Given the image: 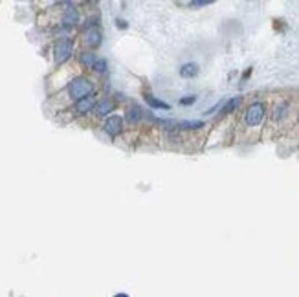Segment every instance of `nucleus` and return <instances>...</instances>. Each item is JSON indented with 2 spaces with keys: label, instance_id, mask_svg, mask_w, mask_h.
<instances>
[{
  "label": "nucleus",
  "instance_id": "f257e3e1",
  "mask_svg": "<svg viewBox=\"0 0 299 297\" xmlns=\"http://www.w3.org/2000/svg\"><path fill=\"white\" fill-rule=\"evenodd\" d=\"M94 90H96V86H94V83L88 77H75L70 85L66 86V94H68V99H72V101H79V99L92 95Z\"/></svg>",
  "mask_w": 299,
  "mask_h": 297
},
{
  "label": "nucleus",
  "instance_id": "6e6552de",
  "mask_svg": "<svg viewBox=\"0 0 299 297\" xmlns=\"http://www.w3.org/2000/svg\"><path fill=\"white\" fill-rule=\"evenodd\" d=\"M112 110H114V103L110 99H99V101H96V107H94V114H96L98 118L108 116Z\"/></svg>",
  "mask_w": 299,
  "mask_h": 297
},
{
  "label": "nucleus",
  "instance_id": "f03ea898",
  "mask_svg": "<svg viewBox=\"0 0 299 297\" xmlns=\"http://www.w3.org/2000/svg\"><path fill=\"white\" fill-rule=\"evenodd\" d=\"M264 116H266V105L262 101H253L246 107L244 110V127L246 128H257L264 121Z\"/></svg>",
  "mask_w": 299,
  "mask_h": 297
},
{
  "label": "nucleus",
  "instance_id": "39448f33",
  "mask_svg": "<svg viewBox=\"0 0 299 297\" xmlns=\"http://www.w3.org/2000/svg\"><path fill=\"white\" fill-rule=\"evenodd\" d=\"M61 20H63V24L65 26H75V24L79 22V10L75 8V6H72V4H68L63 10V17H61Z\"/></svg>",
  "mask_w": 299,
  "mask_h": 297
},
{
  "label": "nucleus",
  "instance_id": "dca6fc26",
  "mask_svg": "<svg viewBox=\"0 0 299 297\" xmlns=\"http://www.w3.org/2000/svg\"><path fill=\"white\" fill-rule=\"evenodd\" d=\"M94 70L98 72V74H105V72H107V61H103V59H98V61H96V64H94Z\"/></svg>",
  "mask_w": 299,
  "mask_h": 297
},
{
  "label": "nucleus",
  "instance_id": "20e7f679",
  "mask_svg": "<svg viewBox=\"0 0 299 297\" xmlns=\"http://www.w3.org/2000/svg\"><path fill=\"white\" fill-rule=\"evenodd\" d=\"M84 43L88 44L90 48H98L101 44V31L98 29V26H94V24H88L86 28H84Z\"/></svg>",
  "mask_w": 299,
  "mask_h": 297
},
{
  "label": "nucleus",
  "instance_id": "7ed1b4c3",
  "mask_svg": "<svg viewBox=\"0 0 299 297\" xmlns=\"http://www.w3.org/2000/svg\"><path fill=\"white\" fill-rule=\"evenodd\" d=\"M72 52H74V43L72 39L68 37H61L57 39L55 44H53V61L55 64H63L72 57Z\"/></svg>",
  "mask_w": 299,
  "mask_h": 297
},
{
  "label": "nucleus",
  "instance_id": "f3484780",
  "mask_svg": "<svg viewBox=\"0 0 299 297\" xmlns=\"http://www.w3.org/2000/svg\"><path fill=\"white\" fill-rule=\"evenodd\" d=\"M210 4H213L211 0H196V2H189V8H204Z\"/></svg>",
  "mask_w": 299,
  "mask_h": 297
},
{
  "label": "nucleus",
  "instance_id": "a211bd4d",
  "mask_svg": "<svg viewBox=\"0 0 299 297\" xmlns=\"http://www.w3.org/2000/svg\"><path fill=\"white\" fill-rule=\"evenodd\" d=\"M196 101V95H187V97H184V99H180V105H193Z\"/></svg>",
  "mask_w": 299,
  "mask_h": 297
},
{
  "label": "nucleus",
  "instance_id": "4468645a",
  "mask_svg": "<svg viewBox=\"0 0 299 297\" xmlns=\"http://www.w3.org/2000/svg\"><path fill=\"white\" fill-rule=\"evenodd\" d=\"M238 103H241V97H231V99L228 101V103L224 105V109L220 110V114H229V112H233V110L238 107Z\"/></svg>",
  "mask_w": 299,
  "mask_h": 297
},
{
  "label": "nucleus",
  "instance_id": "0eeeda50",
  "mask_svg": "<svg viewBox=\"0 0 299 297\" xmlns=\"http://www.w3.org/2000/svg\"><path fill=\"white\" fill-rule=\"evenodd\" d=\"M94 107H96V99H94V95H88V97L75 101L74 114H75V116H83V114H86V112H90V110H94Z\"/></svg>",
  "mask_w": 299,
  "mask_h": 297
},
{
  "label": "nucleus",
  "instance_id": "423d86ee",
  "mask_svg": "<svg viewBox=\"0 0 299 297\" xmlns=\"http://www.w3.org/2000/svg\"><path fill=\"white\" fill-rule=\"evenodd\" d=\"M122 130H123V119L119 118V116H110V118L105 121V132H107L110 138L117 136Z\"/></svg>",
  "mask_w": 299,
  "mask_h": 297
},
{
  "label": "nucleus",
  "instance_id": "2eb2a0df",
  "mask_svg": "<svg viewBox=\"0 0 299 297\" xmlns=\"http://www.w3.org/2000/svg\"><path fill=\"white\" fill-rule=\"evenodd\" d=\"M141 112H143V110L140 109V107H132L131 109V112H129V121H138V119L141 118Z\"/></svg>",
  "mask_w": 299,
  "mask_h": 297
},
{
  "label": "nucleus",
  "instance_id": "6ab92c4d",
  "mask_svg": "<svg viewBox=\"0 0 299 297\" xmlns=\"http://www.w3.org/2000/svg\"><path fill=\"white\" fill-rule=\"evenodd\" d=\"M114 297H131V295H127V293H116Z\"/></svg>",
  "mask_w": 299,
  "mask_h": 297
},
{
  "label": "nucleus",
  "instance_id": "9b49d317",
  "mask_svg": "<svg viewBox=\"0 0 299 297\" xmlns=\"http://www.w3.org/2000/svg\"><path fill=\"white\" fill-rule=\"evenodd\" d=\"M81 64L84 66V68H94V64H96V61H98V57H96V53L92 52H81Z\"/></svg>",
  "mask_w": 299,
  "mask_h": 297
},
{
  "label": "nucleus",
  "instance_id": "1a4fd4ad",
  "mask_svg": "<svg viewBox=\"0 0 299 297\" xmlns=\"http://www.w3.org/2000/svg\"><path fill=\"white\" fill-rule=\"evenodd\" d=\"M288 110H290V103H288V101H279V103L274 107V112H272V118H274V121H283V119L288 116Z\"/></svg>",
  "mask_w": 299,
  "mask_h": 297
},
{
  "label": "nucleus",
  "instance_id": "9d476101",
  "mask_svg": "<svg viewBox=\"0 0 299 297\" xmlns=\"http://www.w3.org/2000/svg\"><path fill=\"white\" fill-rule=\"evenodd\" d=\"M180 76L186 77V79L198 76V64H196V62H187V64H184L182 68H180Z\"/></svg>",
  "mask_w": 299,
  "mask_h": 297
},
{
  "label": "nucleus",
  "instance_id": "ddd939ff",
  "mask_svg": "<svg viewBox=\"0 0 299 297\" xmlns=\"http://www.w3.org/2000/svg\"><path fill=\"white\" fill-rule=\"evenodd\" d=\"M178 127L182 130H198V128L204 127V121H182L178 123Z\"/></svg>",
  "mask_w": 299,
  "mask_h": 297
},
{
  "label": "nucleus",
  "instance_id": "f8f14e48",
  "mask_svg": "<svg viewBox=\"0 0 299 297\" xmlns=\"http://www.w3.org/2000/svg\"><path fill=\"white\" fill-rule=\"evenodd\" d=\"M145 101L153 107V109H162V110H169V105L167 103H164V101H160V99H155L151 94H147L145 95Z\"/></svg>",
  "mask_w": 299,
  "mask_h": 297
}]
</instances>
